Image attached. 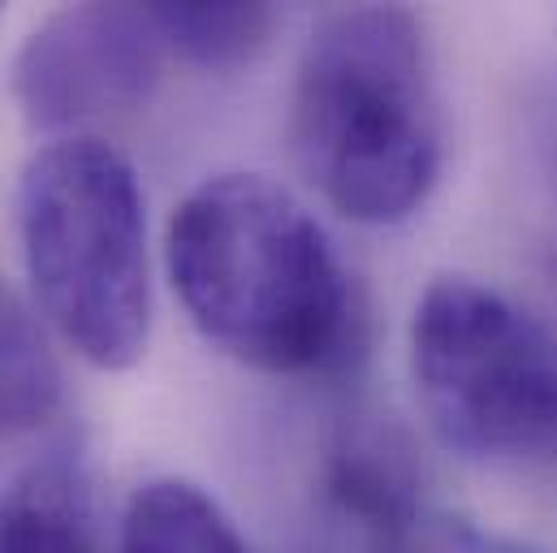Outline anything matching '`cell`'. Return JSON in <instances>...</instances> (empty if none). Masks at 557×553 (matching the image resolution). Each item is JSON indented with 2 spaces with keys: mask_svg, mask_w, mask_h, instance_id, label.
Returning a JSON list of instances; mask_svg holds the SVG:
<instances>
[{
  "mask_svg": "<svg viewBox=\"0 0 557 553\" xmlns=\"http://www.w3.org/2000/svg\"><path fill=\"white\" fill-rule=\"evenodd\" d=\"M411 372L432 432L462 458L557 467V337L475 276H436L411 316Z\"/></svg>",
  "mask_w": 557,
  "mask_h": 553,
  "instance_id": "obj_4",
  "label": "cell"
},
{
  "mask_svg": "<svg viewBox=\"0 0 557 553\" xmlns=\"http://www.w3.org/2000/svg\"><path fill=\"white\" fill-rule=\"evenodd\" d=\"M122 553H256L225 506L177 476L147 480L122 515Z\"/></svg>",
  "mask_w": 557,
  "mask_h": 553,
  "instance_id": "obj_8",
  "label": "cell"
},
{
  "mask_svg": "<svg viewBox=\"0 0 557 553\" xmlns=\"http://www.w3.org/2000/svg\"><path fill=\"white\" fill-rule=\"evenodd\" d=\"M164 265L190 324L256 372H320L355 337V285L333 238L264 173L199 182L173 208Z\"/></svg>",
  "mask_w": 557,
  "mask_h": 553,
  "instance_id": "obj_1",
  "label": "cell"
},
{
  "mask_svg": "<svg viewBox=\"0 0 557 553\" xmlns=\"http://www.w3.org/2000/svg\"><path fill=\"white\" fill-rule=\"evenodd\" d=\"M164 39L143 4H65L13 57V100L35 131H83L135 113L164 74Z\"/></svg>",
  "mask_w": 557,
  "mask_h": 553,
  "instance_id": "obj_5",
  "label": "cell"
},
{
  "mask_svg": "<svg viewBox=\"0 0 557 553\" xmlns=\"http://www.w3.org/2000/svg\"><path fill=\"white\" fill-rule=\"evenodd\" d=\"M147 9L164 48L199 70L251 65L277 30L273 4H147Z\"/></svg>",
  "mask_w": 557,
  "mask_h": 553,
  "instance_id": "obj_10",
  "label": "cell"
},
{
  "mask_svg": "<svg viewBox=\"0 0 557 553\" xmlns=\"http://www.w3.org/2000/svg\"><path fill=\"white\" fill-rule=\"evenodd\" d=\"M0 553H100L78 463L52 454L0 493Z\"/></svg>",
  "mask_w": 557,
  "mask_h": 553,
  "instance_id": "obj_7",
  "label": "cell"
},
{
  "mask_svg": "<svg viewBox=\"0 0 557 553\" xmlns=\"http://www.w3.org/2000/svg\"><path fill=\"white\" fill-rule=\"evenodd\" d=\"M381 553H532L519 541L493 537L484 528H475L471 519L458 515H441V511H423L416 524Z\"/></svg>",
  "mask_w": 557,
  "mask_h": 553,
  "instance_id": "obj_11",
  "label": "cell"
},
{
  "mask_svg": "<svg viewBox=\"0 0 557 553\" xmlns=\"http://www.w3.org/2000/svg\"><path fill=\"white\" fill-rule=\"evenodd\" d=\"M289 151L346 221L398 225L428 204L445 122L432 48L411 9L350 4L315 22L294 65Z\"/></svg>",
  "mask_w": 557,
  "mask_h": 553,
  "instance_id": "obj_2",
  "label": "cell"
},
{
  "mask_svg": "<svg viewBox=\"0 0 557 553\" xmlns=\"http://www.w3.org/2000/svg\"><path fill=\"white\" fill-rule=\"evenodd\" d=\"M61 407V364L39 311L0 276V437L30 432Z\"/></svg>",
  "mask_w": 557,
  "mask_h": 553,
  "instance_id": "obj_9",
  "label": "cell"
},
{
  "mask_svg": "<svg viewBox=\"0 0 557 553\" xmlns=\"http://www.w3.org/2000/svg\"><path fill=\"white\" fill-rule=\"evenodd\" d=\"M17 234L35 298L65 346L100 372L135 368L151 337L147 199L104 138L61 135L17 182Z\"/></svg>",
  "mask_w": 557,
  "mask_h": 553,
  "instance_id": "obj_3",
  "label": "cell"
},
{
  "mask_svg": "<svg viewBox=\"0 0 557 553\" xmlns=\"http://www.w3.org/2000/svg\"><path fill=\"white\" fill-rule=\"evenodd\" d=\"M324 493L372 553L394 545L428 511L411 441L381 419H355L333 441L324 463Z\"/></svg>",
  "mask_w": 557,
  "mask_h": 553,
  "instance_id": "obj_6",
  "label": "cell"
}]
</instances>
